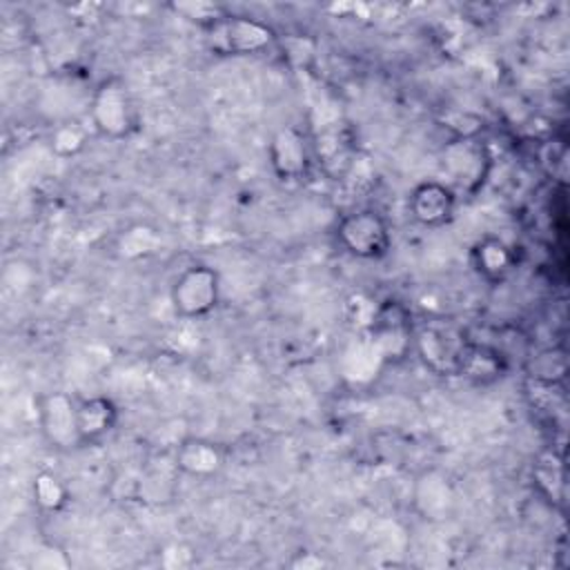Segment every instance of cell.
<instances>
[{
	"instance_id": "7a4b0ae2",
	"label": "cell",
	"mask_w": 570,
	"mask_h": 570,
	"mask_svg": "<svg viewBox=\"0 0 570 570\" xmlns=\"http://www.w3.org/2000/svg\"><path fill=\"white\" fill-rule=\"evenodd\" d=\"M338 247L358 261H381L392 249V229L385 216L372 207L343 214L334 227Z\"/></svg>"
},
{
	"instance_id": "e0dca14e",
	"label": "cell",
	"mask_w": 570,
	"mask_h": 570,
	"mask_svg": "<svg viewBox=\"0 0 570 570\" xmlns=\"http://www.w3.org/2000/svg\"><path fill=\"white\" fill-rule=\"evenodd\" d=\"M87 145V129L76 120H62L53 125L49 134V147L58 158H71Z\"/></svg>"
},
{
	"instance_id": "2e32d148",
	"label": "cell",
	"mask_w": 570,
	"mask_h": 570,
	"mask_svg": "<svg viewBox=\"0 0 570 570\" xmlns=\"http://www.w3.org/2000/svg\"><path fill=\"white\" fill-rule=\"evenodd\" d=\"M31 497H33V503L42 512L56 514V512L67 508V503L71 499V492H69L67 483L58 474L42 470L31 481Z\"/></svg>"
},
{
	"instance_id": "7c38bea8",
	"label": "cell",
	"mask_w": 570,
	"mask_h": 570,
	"mask_svg": "<svg viewBox=\"0 0 570 570\" xmlns=\"http://www.w3.org/2000/svg\"><path fill=\"white\" fill-rule=\"evenodd\" d=\"M171 459H174L178 474H187V476H196V479H212L225 465L223 448L203 436L183 439L176 445Z\"/></svg>"
},
{
	"instance_id": "6da1fadb",
	"label": "cell",
	"mask_w": 570,
	"mask_h": 570,
	"mask_svg": "<svg viewBox=\"0 0 570 570\" xmlns=\"http://www.w3.org/2000/svg\"><path fill=\"white\" fill-rule=\"evenodd\" d=\"M470 341L465 330L454 321L428 318L421 325H414L412 350L432 374L456 376Z\"/></svg>"
},
{
	"instance_id": "5b68a950",
	"label": "cell",
	"mask_w": 570,
	"mask_h": 570,
	"mask_svg": "<svg viewBox=\"0 0 570 570\" xmlns=\"http://www.w3.org/2000/svg\"><path fill=\"white\" fill-rule=\"evenodd\" d=\"M89 120L96 134L122 140L136 129V111L127 85L120 78L102 80L89 100Z\"/></svg>"
},
{
	"instance_id": "d6986e66",
	"label": "cell",
	"mask_w": 570,
	"mask_h": 570,
	"mask_svg": "<svg viewBox=\"0 0 570 570\" xmlns=\"http://www.w3.org/2000/svg\"><path fill=\"white\" fill-rule=\"evenodd\" d=\"M171 9H174L178 16H183V18H187V20L196 22L203 31L229 13L225 7L216 4V2H207V0L174 2Z\"/></svg>"
},
{
	"instance_id": "9c48e42d",
	"label": "cell",
	"mask_w": 570,
	"mask_h": 570,
	"mask_svg": "<svg viewBox=\"0 0 570 570\" xmlns=\"http://www.w3.org/2000/svg\"><path fill=\"white\" fill-rule=\"evenodd\" d=\"M456 200L459 196L448 183L430 178L412 187L407 196V212L421 227L436 229L454 218Z\"/></svg>"
},
{
	"instance_id": "9a60e30c",
	"label": "cell",
	"mask_w": 570,
	"mask_h": 570,
	"mask_svg": "<svg viewBox=\"0 0 570 570\" xmlns=\"http://www.w3.org/2000/svg\"><path fill=\"white\" fill-rule=\"evenodd\" d=\"M454 503L452 485L436 472H425L416 483V505L425 519H448Z\"/></svg>"
},
{
	"instance_id": "3957f363",
	"label": "cell",
	"mask_w": 570,
	"mask_h": 570,
	"mask_svg": "<svg viewBox=\"0 0 570 570\" xmlns=\"http://www.w3.org/2000/svg\"><path fill=\"white\" fill-rule=\"evenodd\" d=\"M276 42V31L256 18L227 13L205 29V45L212 53L223 58L261 56Z\"/></svg>"
},
{
	"instance_id": "ba28073f",
	"label": "cell",
	"mask_w": 570,
	"mask_h": 570,
	"mask_svg": "<svg viewBox=\"0 0 570 570\" xmlns=\"http://www.w3.org/2000/svg\"><path fill=\"white\" fill-rule=\"evenodd\" d=\"M370 332L381 354L392 361H401L412 350L414 323L412 314L396 301H385L374 307L370 318Z\"/></svg>"
},
{
	"instance_id": "ac0fdd59",
	"label": "cell",
	"mask_w": 570,
	"mask_h": 570,
	"mask_svg": "<svg viewBox=\"0 0 570 570\" xmlns=\"http://www.w3.org/2000/svg\"><path fill=\"white\" fill-rule=\"evenodd\" d=\"M563 379H566V356H563V352L548 350V352H541V354L532 361L530 381L559 385Z\"/></svg>"
},
{
	"instance_id": "5bb4252c",
	"label": "cell",
	"mask_w": 570,
	"mask_h": 570,
	"mask_svg": "<svg viewBox=\"0 0 570 570\" xmlns=\"http://www.w3.org/2000/svg\"><path fill=\"white\" fill-rule=\"evenodd\" d=\"M505 370H508L505 356L497 347L470 341L456 376L472 381L476 385H485V383L499 381L505 374Z\"/></svg>"
},
{
	"instance_id": "52a82bcc",
	"label": "cell",
	"mask_w": 570,
	"mask_h": 570,
	"mask_svg": "<svg viewBox=\"0 0 570 570\" xmlns=\"http://www.w3.org/2000/svg\"><path fill=\"white\" fill-rule=\"evenodd\" d=\"M443 169L452 178L448 185L454 191L456 187L472 191L483 183L490 169V154L474 136H456L443 149Z\"/></svg>"
},
{
	"instance_id": "277c9868",
	"label": "cell",
	"mask_w": 570,
	"mask_h": 570,
	"mask_svg": "<svg viewBox=\"0 0 570 570\" xmlns=\"http://www.w3.org/2000/svg\"><path fill=\"white\" fill-rule=\"evenodd\" d=\"M169 303L180 318L198 321L220 303V276L214 267L196 263L185 267L169 287Z\"/></svg>"
},
{
	"instance_id": "8992f818",
	"label": "cell",
	"mask_w": 570,
	"mask_h": 570,
	"mask_svg": "<svg viewBox=\"0 0 570 570\" xmlns=\"http://www.w3.org/2000/svg\"><path fill=\"white\" fill-rule=\"evenodd\" d=\"M38 428L49 448L69 452L82 448L78 432V399L53 390L38 399Z\"/></svg>"
},
{
	"instance_id": "8fae6325",
	"label": "cell",
	"mask_w": 570,
	"mask_h": 570,
	"mask_svg": "<svg viewBox=\"0 0 570 570\" xmlns=\"http://www.w3.org/2000/svg\"><path fill=\"white\" fill-rule=\"evenodd\" d=\"M470 265L481 281L488 285H499L514 272L517 252L501 236L488 234L470 247Z\"/></svg>"
},
{
	"instance_id": "30bf717a",
	"label": "cell",
	"mask_w": 570,
	"mask_h": 570,
	"mask_svg": "<svg viewBox=\"0 0 570 570\" xmlns=\"http://www.w3.org/2000/svg\"><path fill=\"white\" fill-rule=\"evenodd\" d=\"M267 160L278 180H303L309 171V149L305 136L292 125L281 127L267 145Z\"/></svg>"
},
{
	"instance_id": "4fadbf2b",
	"label": "cell",
	"mask_w": 570,
	"mask_h": 570,
	"mask_svg": "<svg viewBox=\"0 0 570 570\" xmlns=\"http://www.w3.org/2000/svg\"><path fill=\"white\" fill-rule=\"evenodd\" d=\"M120 412L114 399L105 394L78 399V432L82 445H96L118 425Z\"/></svg>"
}]
</instances>
